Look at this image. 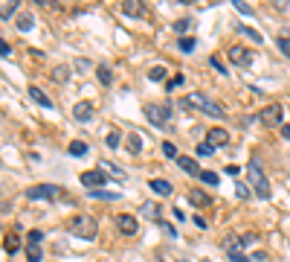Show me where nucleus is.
I'll return each instance as SVG.
<instances>
[{
    "mask_svg": "<svg viewBox=\"0 0 290 262\" xmlns=\"http://www.w3.org/2000/svg\"><path fill=\"white\" fill-rule=\"evenodd\" d=\"M163 155H166V157H174V160L180 157V155H177V149H174V143H163Z\"/></svg>",
    "mask_w": 290,
    "mask_h": 262,
    "instance_id": "c9c22d12",
    "label": "nucleus"
},
{
    "mask_svg": "<svg viewBox=\"0 0 290 262\" xmlns=\"http://www.w3.org/2000/svg\"><path fill=\"white\" fill-rule=\"evenodd\" d=\"M212 152H215V149H212L209 143H200V146H197V155H200V157H209Z\"/></svg>",
    "mask_w": 290,
    "mask_h": 262,
    "instance_id": "4c0bfd02",
    "label": "nucleus"
},
{
    "mask_svg": "<svg viewBox=\"0 0 290 262\" xmlns=\"http://www.w3.org/2000/svg\"><path fill=\"white\" fill-rule=\"evenodd\" d=\"M183 105H192V108H200L203 114H209V117H218V120H223V117H226L223 105L212 102V99H209V96H203V93H189L186 99H183Z\"/></svg>",
    "mask_w": 290,
    "mask_h": 262,
    "instance_id": "7ed1b4c3",
    "label": "nucleus"
},
{
    "mask_svg": "<svg viewBox=\"0 0 290 262\" xmlns=\"http://www.w3.org/2000/svg\"><path fill=\"white\" fill-rule=\"evenodd\" d=\"M142 216L157 219V216H160V204H142Z\"/></svg>",
    "mask_w": 290,
    "mask_h": 262,
    "instance_id": "2f4dec72",
    "label": "nucleus"
},
{
    "mask_svg": "<svg viewBox=\"0 0 290 262\" xmlns=\"http://www.w3.org/2000/svg\"><path fill=\"white\" fill-rule=\"evenodd\" d=\"M128 152H131V155H139V152H142V137H139L137 131L128 134Z\"/></svg>",
    "mask_w": 290,
    "mask_h": 262,
    "instance_id": "6ab92c4d",
    "label": "nucleus"
},
{
    "mask_svg": "<svg viewBox=\"0 0 290 262\" xmlns=\"http://www.w3.org/2000/svg\"><path fill=\"white\" fill-rule=\"evenodd\" d=\"M235 195H238V198H244V201H247V198L253 195V187H250V184H238V187H235Z\"/></svg>",
    "mask_w": 290,
    "mask_h": 262,
    "instance_id": "7c9ffc66",
    "label": "nucleus"
},
{
    "mask_svg": "<svg viewBox=\"0 0 290 262\" xmlns=\"http://www.w3.org/2000/svg\"><path fill=\"white\" fill-rule=\"evenodd\" d=\"M104 184H107V172L104 169H87V172H82V187H87V190H99Z\"/></svg>",
    "mask_w": 290,
    "mask_h": 262,
    "instance_id": "0eeeda50",
    "label": "nucleus"
},
{
    "mask_svg": "<svg viewBox=\"0 0 290 262\" xmlns=\"http://www.w3.org/2000/svg\"><path fill=\"white\" fill-rule=\"evenodd\" d=\"M232 3H235V9H238L241 15H256V12H253V6H247L244 0H232Z\"/></svg>",
    "mask_w": 290,
    "mask_h": 262,
    "instance_id": "72a5a7b5",
    "label": "nucleus"
},
{
    "mask_svg": "<svg viewBox=\"0 0 290 262\" xmlns=\"http://www.w3.org/2000/svg\"><path fill=\"white\" fill-rule=\"evenodd\" d=\"M253 260H258V262H264V260H270V257H267V254H264V251H256V254H253Z\"/></svg>",
    "mask_w": 290,
    "mask_h": 262,
    "instance_id": "de8ad7c7",
    "label": "nucleus"
},
{
    "mask_svg": "<svg viewBox=\"0 0 290 262\" xmlns=\"http://www.w3.org/2000/svg\"><path fill=\"white\" fill-rule=\"evenodd\" d=\"M189 201H192L194 207H206V204H209L212 198H209L206 192H200V190H192V192H189Z\"/></svg>",
    "mask_w": 290,
    "mask_h": 262,
    "instance_id": "a211bd4d",
    "label": "nucleus"
},
{
    "mask_svg": "<svg viewBox=\"0 0 290 262\" xmlns=\"http://www.w3.org/2000/svg\"><path fill=\"white\" fill-rule=\"evenodd\" d=\"M206 143H209L212 149H221V146L229 143V131L221 128V125H215V128H209V131H206Z\"/></svg>",
    "mask_w": 290,
    "mask_h": 262,
    "instance_id": "6e6552de",
    "label": "nucleus"
},
{
    "mask_svg": "<svg viewBox=\"0 0 290 262\" xmlns=\"http://www.w3.org/2000/svg\"><path fill=\"white\" fill-rule=\"evenodd\" d=\"M122 12L131 17H142L145 15V6L139 3V0H128V3H122Z\"/></svg>",
    "mask_w": 290,
    "mask_h": 262,
    "instance_id": "4468645a",
    "label": "nucleus"
},
{
    "mask_svg": "<svg viewBox=\"0 0 290 262\" xmlns=\"http://www.w3.org/2000/svg\"><path fill=\"white\" fill-rule=\"evenodd\" d=\"M174 262H189V260H174Z\"/></svg>",
    "mask_w": 290,
    "mask_h": 262,
    "instance_id": "3c124183",
    "label": "nucleus"
},
{
    "mask_svg": "<svg viewBox=\"0 0 290 262\" xmlns=\"http://www.w3.org/2000/svg\"><path fill=\"white\" fill-rule=\"evenodd\" d=\"M0 55L9 58V55H12V47H9V44H0Z\"/></svg>",
    "mask_w": 290,
    "mask_h": 262,
    "instance_id": "a18cd8bd",
    "label": "nucleus"
},
{
    "mask_svg": "<svg viewBox=\"0 0 290 262\" xmlns=\"http://www.w3.org/2000/svg\"><path fill=\"white\" fill-rule=\"evenodd\" d=\"M197 181H203L206 187H218V175H215V172H200Z\"/></svg>",
    "mask_w": 290,
    "mask_h": 262,
    "instance_id": "c756f323",
    "label": "nucleus"
},
{
    "mask_svg": "<svg viewBox=\"0 0 290 262\" xmlns=\"http://www.w3.org/2000/svg\"><path fill=\"white\" fill-rule=\"evenodd\" d=\"M186 29H189V17H180V20H174V32L180 35V38H186Z\"/></svg>",
    "mask_w": 290,
    "mask_h": 262,
    "instance_id": "cd10ccee",
    "label": "nucleus"
},
{
    "mask_svg": "<svg viewBox=\"0 0 290 262\" xmlns=\"http://www.w3.org/2000/svg\"><path fill=\"white\" fill-rule=\"evenodd\" d=\"M32 15H29V12H23V15L17 17V29H23V32H29V29H32Z\"/></svg>",
    "mask_w": 290,
    "mask_h": 262,
    "instance_id": "5701e85b",
    "label": "nucleus"
},
{
    "mask_svg": "<svg viewBox=\"0 0 290 262\" xmlns=\"http://www.w3.org/2000/svg\"><path fill=\"white\" fill-rule=\"evenodd\" d=\"M116 225H119V230L125 233V236H134V233H137V227H139L134 216H119V219H116Z\"/></svg>",
    "mask_w": 290,
    "mask_h": 262,
    "instance_id": "ddd939ff",
    "label": "nucleus"
},
{
    "mask_svg": "<svg viewBox=\"0 0 290 262\" xmlns=\"http://www.w3.org/2000/svg\"><path fill=\"white\" fill-rule=\"evenodd\" d=\"M119 140H122L119 128H110L107 131V149H119Z\"/></svg>",
    "mask_w": 290,
    "mask_h": 262,
    "instance_id": "b1692460",
    "label": "nucleus"
},
{
    "mask_svg": "<svg viewBox=\"0 0 290 262\" xmlns=\"http://www.w3.org/2000/svg\"><path fill=\"white\" fill-rule=\"evenodd\" d=\"M154 262H163V257H157V260H154Z\"/></svg>",
    "mask_w": 290,
    "mask_h": 262,
    "instance_id": "8fccbe9b",
    "label": "nucleus"
},
{
    "mask_svg": "<svg viewBox=\"0 0 290 262\" xmlns=\"http://www.w3.org/2000/svg\"><path fill=\"white\" fill-rule=\"evenodd\" d=\"M247 175H250V187H253V192H256L258 198H270V181H267L264 172H261V160H258V157L250 160Z\"/></svg>",
    "mask_w": 290,
    "mask_h": 262,
    "instance_id": "f03ea898",
    "label": "nucleus"
},
{
    "mask_svg": "<svg viewBox=\"0 0 290 262\" xmlns=\"http://www.w3.org/2000/svg\"><path fill=\"white\" fill-rule=\"evenodd\" d=\"M58 192L61 187H52V184H35L26 190V198L29 201H52V198H58Z\"/></svg>",
    "mask_w": 290,
    "mask_h": 262,
    "instance_id": "39448f33",
    "label": "nucleus"
},
{
    "mask_svg": "<svg viewBox=\"0 0 290 262\" xmlns=\"http://www.w3.org/2000/svg\"><path fill=\"white\" fill-rule=\"evenodd\" d=\"M67 152H70L73 157H85V155H87V143H82V140H73Z\"/></svg>",
    "mask_w": 290,
    "mask_h": 262,
    "instance_id": "aec40b11",
    "label": "nucleus"
},
{
    "mask_svg": "<svg viewBox=\"0 0 290 262\" xmlns=\"http://www.w3.org/2000/svg\"><path fill=\"white\" fill-rule=\"evenodd\" d=\"M160 230H163V233H169V236H177L174 225H169V222H160Z\"/></svg>",
    "mask_w": 290,
    "mask_h": 262,
    "instance_id": "37998d69",
    "label": "nucleus"
},
{
    "mask_svg": "<svg viewBox=\"0 0 290 262\" xmlns=\"http://www.w3.org/2000/svg\"><path fill=\"white\" fill-rule=\"evenodd\" d=\"M41 239H44V233H41V230H29V233H26V242H29V248H38V245H41Z\"/></svg>",
    "mask_w": 290,
    "mask_h": 262,
    "instance_id": "bb28decb",
    "label": "nucleus"
},
{
    "mask_svg": "<svg viewBox=\"0 0 290 262\" xmlns=\"http://www.w3.org/2000/svg\"><path fill=\"white\" fill-rule=\"evenodd\" d=\"M67 230L76 236V239H85V242H93L96 236H99V222L93 219V216H76V219H70L67 222Z\"/></svg>",
    "mask_w": 290,
    "mask_h": 262,
    "instance_id": "f257e3e1",
    "label": "nucleus"
},
{
    "mask_svg": "<svg viewBox=\"0 0 290 262\" xmlns=\"http://www.w3.org/2000/svg\"><path fill=\"white\" fill-rule=\"evenodd\" d=\"M229 260L232 262H253V257H247V254H241L238 251V254H229Z\"/></svg>",
    "mask_w": 290,
    "mask_h": 262,
    "instance_id": "58836bf2",
    "label": "nucleus"
},
{
    "mask_svg": "<svg viewBox=\"0 0 290 262\" xmlns=\"http://www.w3.org/2000/svg\"><path fill=\"white\" fill-rule=\"evenodd\" d=\"M238 236H241V245H244V248L256 242V233H238Z\"/></svg>",
    "mask_w": 290,
    "mask_h": 262,
    "instance_id": "ea45409f",
    "label": "nucleus"
},
{
    "mask_svg": "<svg viewBox=\"0 0 290 262\" xmlns=\"http://www.w3.org/2000/svg\"><path fill=\"white\" fill-rule=\"evenodd\" d=\"M229 61L232 64H238V67H247L250 61H253V52L247 50V47H241V44H235V47H229Z\"/></svg>",
    "mask_w": 290,
    "mask_h": 262,
    "instance_id": "1a4fd4ad",
    "label": "nucleus"
},
{
    "mask_svg": "<svg viewBox=\"0 0 290 262\" xmlns=\"http://www.w3.org/2000/svg\"><path fill=\"white\" fill-rule=\"evenodd\" d=\"M90 67V61H87V58H79V61H76V70H87Z\"/></svg>",
    "mask_w": 290,
    "mask_h": 262,
    "instance_id": "49530a36",
    "label": "nucleus"
},
{
    "mask_svg": "<svg viewBox=\"0 0 290 262\" xmlns=\"http://www.w3.org/2000/svg\"><path fill=\"white\" fill-rule=\"evenodd\" d=\"M87 195H90V198H99V201H116V198H119V192H104V190H90L87 192Z\"/></svg>",
    "mask_w": 290,
    "mask_h": 262,
    "instance_id": "4be33fe9",
    "label": "nucleus"
},
{
    "mask_svg": "<svg viewBox=\"0 0 290 262\" xmlns=\"http://www.w3.org/2000/svg\"><path fill=\"white\" fill-rule=\"evenodd\" d=\"M209 61H212V67H218V70H221V73H226V64H223V61H221V58H218V55H212Z\"/></svg>",
    "mask_w": 290,
    "mask_h": 262,
    "instance_id": "c03bdc74",
    "label": "nucleus"
},
{
    "mask_svg": "<svg viewBox=\"0 0 290 262\" xmlns=\"http://www.w3.org/2000/svg\"><path fill=\"white\" fill-rule=\"evenodd\" d=\"M93 114H96V108H93L90 102H76L73 105V117H76L79 122H90L93 120Z\"/></svg>",
    "mask_w": 290,
    "mask_h": 262,
    "instance_id": "9d476101",
    "label": "nucleus"
},
{
    "mask_svg": "<svg viewBox=\"0 0 290 262\" xmlns=\"http://www.w3.org/2000/svg\"><path fill=\"white\" fill-rule=\"evenodd\" d=\"M3 251H6L9 257H15L17 251H20V236H17V233H12V230H9V233L3 236Z\"/></svg>",
    "mask_w": 290,
    "mask_h": 262,
    "instance_id": "f8f14e48",
    "label": "nucleus"
},
{
    "mask_svg": "<svg viewBox=\"0 0 290 262\" xmlns=\"http://www.w3.org/2000/svg\"><path fill=\"white\" fill-rule=\"evenodd\" d=\"M177 85H183V76H180V73H177L174 79H169V82H166V87H169V90H174Z\"/></svg>",
    "mask_w": 290,
    "mask_h": 262,
    "instance_id": "a19ab883",
    "label": "nucleus"
},
{
    "mask_svg": "<svg viewBox=\"0 0 290 262\" xmlns=\"http://www.w3.org/2000/svg\"><path fill=\"white\" fill-rule=\"evenodd\" d=\"M282 117H285V108H282L279 102H270L267 108H264V111H261V114H258V120L264 122L267 128H276V125H282Z\"/></svg>",
    "mask_w": 290,
    "mask_h": 262,
    "instance_id": "423d86ee",
    "label": "nucleus"
},
{
    "mask_svg": "<svg viewBox=\"0 0 290 262\" xmlns=\"http://www.w3.org/2000/svg\"><path fill=\"white\" fill-rule=\"evenodd\" d=\"M50 76H52V82H55V85H64V82L70 79V67H67V64H58Z\"/></svg>",
    "mask_w": 290,
    "mask_h": 262,
    "instance_id": "f3484780",
    "label": "nucleus"
},
{
    "mask_svg": "<svg viewBox=\"0 0 290 262\" xmlns=\"http://www.w3.org/2000/svg\"><path fill=\"white\" fill-rule=\"evenodd\" d=\"M96 76H99V82H102V85H113V73H110L107 67H99V70H96Z\"/></svg>",
    "mask_w": 290,
    "mask_h": 262,
    "instance_id": "393cba45",
    "label": "nucleus"
},
{
    "mask_svg": "<svg viewBox=\"0 0 290 262\" xmlns=\"http://www.w3.org/2000/svg\"><path fill=\"white\" fill-rule=\"evenodd\" d=\"M26 260L29 262H41V248H26Z\"/></svg>",
    "mask_w": 290,
    "mask_h": 262,
    "instance_id": "f704fd0d",
    "label": "nucleus"
},
{
    "mask_svg": "<svg viewBox=\"0 0 290 262\" xmlns=\"http://www.w3.org/2000/svg\"><path fill=\"white\" fill-rule=\"evenodd\" d=\"M151 190L157 192V195H171V192H174V187H171L166 178H151Z\"/></svg>",
    "mask_w": 290,
    "mask_h": 262,
    "instance_id": "2eb2a0df",
    "label": "nucleus"
},
{
    "mask_svg": "<svg viewBox=\"0 0 290 262\" xmlns=\"http://www.w3.org/2000/svg\"><path fill=\"white\" fill-rule=\"evenodd\" d=\"M148 79H151V82H163V79H166V67H160V64L151 67L148 70Z\"/></svg>",
    "mask_w": 290,
    "mask_h": 262,
    "instance_id": "a878e982",
    "label": "nucleus"
},
{
    "mask_svg": "<svg viewBox=\"0 0 290 262\" xmlns=\"http://www.w3.org/2000/svg\"><path fill=\"white\" fill-rule=\"evenodd\" d=\"M29 96H32V99H35V102H38V105H41V108H52V99H50V96H47V93H44V90H41V87H29Z\"/></svg>",
    "mask_w": 290,
    "mask_h": 262,
    "instance_id": "dca6fc26",
    "label": "nucleus"
},
{
    "mask_svg": "<svg viewBox=\"0 0 290 262\" xmlns=\"http://www.w3.org/2000/svg\"><path fill=\"white\" fill-rule=\"evenodd\" d=\"M241 32L247 35V38H250V41H256V44H261V41H264V38H261V35L256 32V29H250V26H238Z\"/></svg>",
    "mask_w": 290,
    "mask_h": 262,
    "instance_id": "473e14b6",
    "label": "nucleus"
},
{
    "mask_svg": "<svg viewBox=\"0 0 290 262\" xmlns=\"http://www.w3.org/2000/svg\"><path fill=\"white\" fill-rule=\"evenodd\" d=\"M177 166H180V169H183V172L186 175H192V178H200V169H197V160H194V157H177Z\"/></svg>",
    "mask_w": 290,
    "mask_h": 262,
    "instance_id": "9b49d317",
    "label": "nucleus"
},
{
    "mask_svg": "<svg viewBox=\"0 0 290 262\" xmlns=\"http://www.w3.org/2000/svg\"><path fill=\"white\" fill-rule=\"evenodd\" d=\"M238 248H244V245H241V236H229V239H223V251H226V254H238Z\"/></svg>",
    "mask_w": 290,
    "mask_h": 262,
    "instance_id": "412c9836",
    "label": "nucleus"
},
{
    "mask_svg": "<svg viewBox=\"0 0 290 262\" xmlns=\"http://www.w3.org/2000/svg\"><path fill=\"white\" fill-rule=\"evenodd\" d=\"M194 44H197V41H194V38H189V35H186V38H180V41H177V47H180L183 52H192V50H194Z\"/></svg>",
    "mask_w": 290,
    "mask_h": 262,
    "instance_id": "c85d7f7f",
    "label": "nucleus"
},
{
    "mask_svg": "<svg viewBox=\"0 0 290 262\" xmlns=\"http://www.w3.org/2000/svg\"><path fill=\"white\" fill-rule=\"evenodd\" d=\"M145 117H148V122H151V125H157V128H166V125H169V120H171V105L169 102H166V105H157V102L145 105Z\"/></svg>",
    "mask_w": 290,
    "mask_h": 262,
    "instance_id": "20e7f679",
    "label": "nucleus"
},
{
    "mask_svg": "<svg viewBox=\"0 0 290 262\" xmlns=\"http://www.w3.org/2000/svg\"><path fill=\"white\" fill-rule=\"evenodd\" d=\"M279 50H282V52H285V55L290 58V38H285V35L279 38Z\"/></svg>",
    "mask_w": 290,
    "mask_h": 262,
    "instance_id": "e433bc0d",
    "label": "nucleus"
},
{
    "mask_svg": "<svg viewBox=\"0 0 290 262\" xmlns=\"http://www.w3.org/2000/svg\"><path fill=\"white\" fill-rule=\"evenodd\" d=\"M12 12H15V0H12V3L6 0V3H3V20H6V17L12 15Z\"/></svg>",
    "mask_w": 290,
    "mask_h": 262,
    "instance_id": "79ce46f5",
    "label": "nucleus"
},
{
    "mask_svg": "<svg viewBox=\"0 0 290 262\" xmlns=\"http://www.w3.org/2000/svg\"><path fill=\"white\" fill-rule=\"evenodd\" d=\"M282 137L290 140V125H282Z\"/></svg>",
    "mask_w": 290,
    "mask_h": 262,
    "instance_id": "09e8293b",
    "label": "nucleus"
}]
</instances>
